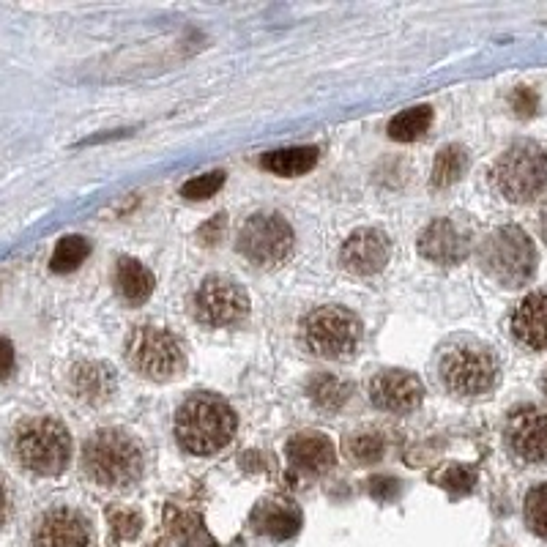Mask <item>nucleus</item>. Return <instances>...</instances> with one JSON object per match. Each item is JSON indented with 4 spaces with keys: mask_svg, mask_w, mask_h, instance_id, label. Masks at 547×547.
<instances>
[{
    "mask_svg": "<svg viewBox=\"0 0 547 547\" xmlns=\"http://www.w3.org/2000/svg\"><path fill=\"white\" fill-rule=\"evenodd\" d=\"M236 430V411L217 394H195L176 413V438L189 455H217L233 441Z\"/></svg>",
    "mask_w": 547,
    "mask_h": 547,
    "instance_id": "obj_1",
    "label": "nucleus"
},
{
    "mask_svg": "<svg viewBox=\"0 0 547 547\" xmlns=\"http://www.w3.org/2000/svg\"><path fill=\"white\" fill-rule=\"evenodd\" d=\"M83 468L96 485L124 490L135 485L143 474V449L126 430L104 427L88 438Z\"/></svg>",
    "mask_w": 547,
    "mask_h": 547,
    "instance_id": "obj_2",
    "label": "nucleus"
},
{
    "mask_svg": "<svg viewBox=\"0 0 547 547\" xmlns=\"http://www.w3.org/2000/svg\"><path fill=\"white\" fill-rule=\"evenodd\" d=\"M438 378L455 397H482L498 383V362L479 342H452L438 359Z\"/></svg>",
    "mask_w": 547,
    "mask_h": 547,
    "instance_id": "obj_3",
    "label": "nucleus"
},
{
    "mask_svg": "<svg viewBox=\"0 0 547 547\" xmlns=\"http://www.w3.org/2000/svg\"><path fill=\"white\" fill-rule=\"evenodd\" d=\"M14 455L22 468H28L33 474L55 476L69 465L72 438L58 419H50V416L28 419L14 435Z\"/></svg>",
    "mask_w": 547,
    "mask_h": 547,
    "instance_id": "obj_4",
    "label": "nucleus"
},
{
    "mask_svg": "<svg viewBox=\"0 0 547 547\" xmlns=\"http://www.w3.org/2000/svg\"><path fill=\"white\" fill-rule=\"evenodd\" d=\"M479 263L496 282L506 288H520L537 271V249L523 230L504 225L482 241Z\"/></svg>",
    "mask_w": 547,
    "mask_h": 547,
    "instance_id": "obj_5",
    "label": "nucleus"
},
{
    "mask_svg": "<svg viewBox=\"0 0 547 547\" xmlns=\"http://www.w3.org/2000/svg\"><path fill=\"white\" fill-rule=\"evenodd\" d=\"M493 181L498 192L512 203H526L545 192L547 186V154L534 140H517L498 156L493 167Z\"/></svg>",
    "mask_w": 547,
    "mask_h": 547,
    "instance_id": "obj_6",
    "label": "nucleus"
},
{
    "mask_svg": "<svg viewBox=\"0 0 547 547\" xmlns=\"http://www.w3.org/2000/svg\"><path fill=\"white\" fill-rule=\"evenodd\" d=\"M126 362L148 381H170L184 370V348L170 329L135 326L126 337Z\"/></svg>",
    "mask_w": 547,
    "mask_h": 547,
    "instance_id": "obj_7",
    "label": "nucleus"
},
{
    "mask_svg": "<svg viewBox=\"0 0 547 547\" xmlns=\"http://www.w3.org/2000/svg\"><path fill=\"white\" fill-rule=\"evenodd\" d=\"M304 342L320 359H348L362 342V323L345 307H318L304 318Z\"/></svg>",
    "mask_w": 547,
    "mask_h": 547,
    "instance_id": "obj_8",
    "label": "nucleus"
},
{
    "mask_svg": "<svg viewBox=\"0 0 547 547\" xmlns=\"http://www.w3.org/2000/svg\"><path fill=\"white\" fill-rule=\"evenodd\" d=\"M238 252L260 269L285 263L293 249V228L279 214H255L238 233Z\"/></svg>",
    "mask_w": 547,
    "mask_h": 547,
    "instance_id": "obj_9",
    "label": "nucleus"
},
{
    "mask_svg": "<svg viewBox=\"0 0 547 547\" xmlns=\"http://www.w3.org/2000/svg\"><path fill=\"white\" fill-rule=\"evenodd\" d=\"M195 318L214 329L238 326L249 315L247 290L230 277H208L192 299Z\"/></svg>",
    "mask_w": 547,
    "mask_h": 547,
    "instance_id": "obj_10",
    "label": "nucleus"
},
{
    "mask_svg": "<svg viewBox=\"0 0 547 547\" xmlns=\"http://www.w3.org/2000/svg\"><path fill=\"white\" fill-rule=\"evenodd\" d=\"M33 547H93L91 523L69 506L50 509L33 528Z\"/></svg>",
    "mask_w": 547,
    "mask_h": 547,
    "instance_id": "obj_11",
    "label": "nucleus"
},
{
    "mask_svg": "<svg viewBox=\"0 0 547 547\" xmlns=\"http://www.w3.org/2000/svg\"><path fill=\"white\" fill-rule=\"evenodd\" d=\"M370 400L375 408L389 413H411L422 405L424 386L422 381L405 370H383L370 378Z\"/></svg>",
    "mask_w": 547,
    "mask_h": 547,
    "instance_id": "obj_12",
    "label": "nucleus"
},
{
    "mask_svg": "<svg viewBox=\"0 0 547 547\" xmlns=\"http://www.w3.org/2000/svg\"><path fill=\"white\" fill-rule=\"evenodd\" d=\"M389 258H392V241L383 230L375 228H362L351 233L340 252L342 266L359 277H372V274L383 271Z\"/></svg>",
    "mask_w": 547,
    "mask_h": 547,
    "instance_id": "obj_13",
    "label": "nucleus"
},
{
    "mask_svg": "<svg viewBox=\"0 0 547 547\" xmlns=\"http://www.w3.org/2000/svg\"><path fill=\"white\" fill-rule=\"evenodd\" d=\"M506 444L526 463H547V413L517 408L506 422Z\"/></svg>",
    "mask_w": 547,
    "mask_h": 547,
    "instance_id": "obj_14",
    "label": "nucleus"
},
{
    "mask_svg": "<svg viewBox=\"0 0 547 547\" xmlns=\"http://www.w3.org/2000/svg\"><path fill=\"white\" fill-rule=\"evenodd\" d=\"M419 252L438 266H457L468 255V238L452 219H433L419 236Z\"/></svg>",
    "mask_w": 547,
    "mask_h": 547,
    "instance_id": "obj_15",
    "label": "nucleus"
},
{
    "mask_svg": "<svg viewBox=\"0 0 547 547\" xmlns=\"http://www.w3.org/2000/svg\"><path fill=\"white\" fill-rule=\"evenodd\" d=\"M512 334L531 351H547V293H531L512 315Z\"/></svg>",
    "mask_w": 547,
    "mask_h": 547,
    "instance_id": "obj_16",
    "label": "nucleus"
},
{
    "mask_svg": "<svg viewBox=\"0 0 547 547\" xmlns=\"http://www.w3.org/2000/svg\"><path fill=\"white\" fill-rule=\"evenodd\" d=\"M288 457L299 471L326 474L337 460V452L323 433H299L288 441Z\"/></svg>",
    "mask_w": 547,
    "mask_h": 547,
    "instance_id": "obj_17",
    "label": "nucleus"
},
{
    "mask_svg": "<svg viewBox=\"0 0 547 547\" xmlns=\"http://www.w3.org/2000/svg\"><path fill=\"white\" fill-rule=\"evenodd\" d=\"M72 389L83 403L102 405L115 394V375L102 362H80L72 370Z\"/></svg>",
    "mask_w": 547,
    "mask_h": 547,
    "instance_id": "obj_18",
    "label": "nucleus"
},
{
    "mask_svg": "<svg viewBox=\"0 0 547 547\" xmlns=\"http://www.w3.org/2000/svg\"><path fill=\"white\" fill-rule=\"evenodd\" d=\"M252 523L260 534L285 542V539L296 537V531L301 528V515L296 506L285 504V501H266L255 509Z\"/></svg>",
    "mask_w": 547,
    "mask_h": 547,
    "instance_id": "obj_19",
    "label": "nucleus"
},
{
    "mask_svg": "<svg viewBox=\"0 0 547 547\" xmlns=\"http://www.w3.org/2000/svg\"><path fill=\"white\" fill-rule=\"evenodd\" d=\"M154 274L135 258H121L115 266V288L129 304H143L154 293Z\"/></svg>",
    "mask_w": 547,
    "mask_h": 547,
    "instance_id": "obj_20",
    "label": "nucleus"
},
{
    "mask_svg": "<svg viewBox=\"0 0 547 547\" xmlns=\"http://www.w3.org/2000/svg\"><path fill=\"white\" fill-rule=\"evenodd\" d=\"M260 165L271 170L274 176L282 178H296L310 173L312 167L318 165V148H310V145H299V148H279V151H271V154L263 156Z\"/></svg>",
    "mask_w": 547,
    "mask_h": 547,
    "instance_id": "obj_21",
    "label": "nucleus"
},
{
    "mask_svg": "<svg viewBox=\"0 0 547 547\" xmlns=\"http://www.w3.org/2000/svg\"><path fill=\"white\" fill-rule=\"evenodd\" d=\"M433 126V107H411V110H403L400 115H394L389 121V137L392 140H400V143H413L430 132Z\"/></svg>",
    "mask_w": 547,
    "mask_h": 547,
    "instance_id": "obj_22",
    "label": "nucleus"
},
{
    "mask_svg": "<svg viewBox=\"0 0 547 547\" xmlns=\"http://www.w3.org/2000/svg\"><path fill=\"white\" fill-rule=\"evenodd\" d=\"M465 167H468V151L463 145H444L433 162V186L435 189H446V186L457 184L463 178Z\"/></svg>",
    "mask_w": 547,
    "mask_h": 547,
    "instance_id": "obj_23",
    "label": "nucleus"
},
{
    "mask_svg": "<svg viewBox=\"0 0 547 547\" xmlns=\"http://www.w3.org/2000/svg\"><path fill=\"white\" fill-rule=\"evenodd\" d=\"M88 255H91V244H88V238L66 236L58 241V247H55V252H52L50 269L55 271V274H69V271L80 269Z\"/></svg>",
    "mask_w": 547,
    "mask_h": 547,
    "instance_id": "obj_24",
    "label": "nucleus"
},
{
    "mask_svg": "<svg viewBox=\"0 0 547 547\" xmlns=\"http://www.w3.org/2000/svg\"><path fill=\"white\" fill-rule=\"evenodd\" d=\"M310 397L323 411H337L351 397V386L334 375H318L310 381Z\"/></svg>",
    "mask_w": 547,
    "mask_h": 547,
    "instance_id": "obj_25",
    "label": "nucleus"
},
{
    "mask_svg": "<svg viewBox=\"0 0 547 547\" xmlns=\"http://www.w3.org/2000/svg\"><path fill=\"white\" fill-rule=\"evenodd\" d=\"M345 452L351 457L353 463L370 465L375 460H381L383 452H386V438L381 433H359L351 435L345 441Z\"/></svg>",
    "mask_w": 547,
    "mask_h": 547,
    "instance_id": "obj_26",
    "label": "nucleus"
},
{
    "mask_svg": "<svg viewBox=\"0 0 547 547\" xmlns=\"http://www.w3.org/2000/svg\"><path fill=\"white\" fill-rule=\"evenodd\" d=\"M526 523L537 537L547 539V482L526 496Z\"/></svg>",
    "mask_w": 547,
    "mask_h": 547,
    "instance_id": "obj_27",
    "label": "nucleus"
},
{
    "mask_svg": "<svg viewBox=\"0 0 547 547\" xmlns=\"http://www.w3.org/2000/svg\"><path fill=\"white\" fill-rule=\"evenodd\" d=\"M225 184V170H214V173H206V176H197L192 181H186L181 186V195L186 200H208V197H214Z\"/></svg>",
    "mask_w": 547,
    "mask_h": 547,
    "instance_id": "obj_28",
    "label": "nucleus"
},
{
    "mask_svg": "<svg viewBox=\"0 0 547 547\" xmlns=\"http://www.w3.org/2000/svg\"><path fill=\"white\" fill-rule=\"evenodd\" d=\"M438 485L446 487L449 493H455V496H463V493H471L476 485V471L474 468H468V465H452V468H446L444 474L438 476Z\"/></svg>",
    "mask_w": 547,
    "mask_h": 547,
    "instance_id": "obj_29",
    "label": "nucleus"
},
{
    "mask_svg": "<svg viewBox=\"0 0 547 547\" xmlns=\"http://www.w3.org/2000/svg\"><path fill=\"white\" fill-rule=\"evenodd\" d=\"M110 523H113V534L118 539H132L140 534V526H143V517L137 512H129V509H115L110 512Z\"/></svg>",
    "mask_w": 547,
    "mask_h": 547,
    "instance_id": "obj_30",
    "label": "nucleus"
},
{
    "mask_svg": "<svg viewBox=\"0 0 547 547\" xmlns=\"http://www.w3.org/2000/svg\"><path fill=\"white\" fill-rule=\"evenodd\" d=\"M537 93L531 91V88H517L512 93V107H515V113L520 118H531V115L537 113Z\"/></svg>",
    "mask_w": 547,
    "mask_h": 547,
    "instance_id": "obj_31",
    "label": "nucleus"
},
{
    "mask_svg": "<svg viewBox=\"0 0 547 547\" xmlns=\"http://www.w3.org/2000/svg\"><path fill=\"white\" fill-rule=\"evenodd\" d=\"M400 493V485L392 476H372L370 479V496L378 501H392Z\"/></svg>",
    "mask_w": 547,
    "mask_h": 547,
    "instance_id": "obj_32",
    "label": "nucleus"
},
{
    "mask_svg": "<svg viewBox=\"0 0 547 547\" xmlns=\"http://www.w3.org/2000/svg\"><path fill=\"white\" fill-rule=\"evenodd\" d=\"M11 370H14V345L6 337H0V381L9 378Z\"/></svg>",
    "mask_w": 547,
    "mask_h": 547,
    "instance_id": "obj_33",
    "label": "nucleus"
},
{
    "mask_svg": "<svg viewBox=\"0 0 547 547\" xmlns=\"http://www.w3.org/2000/svg\"><path fill=\"white\" fill-rule=\"evenodd\" d=\"M225 219H228L225 214H217V217L208 222L206 228H200V238H203L206 244H217L219 236H222V228H225Z\"/></svg>",
    "mask_w": 547,
    "mask_h": 547,
    "instance_id": "obj_34",
    "label": "nucleus"
},
{
    "mask_svg": "<svg viewBox=\"0 0 547 547\" xmlns=\"http://www.w3.org/2000/svg\"><path fill=\"white\" fill-rule=\"evenodd\" d=\"M6 512H9V501H6V490L0 485V523L6 520Z\"/></svg>",
    "mask_w": 547,
    "mask_h": 547,
    "instance_id": "obj_35",
    "label": "nucleus"
},
{
    "mask_svg": "<svg viewBox=\"0 0 547 547\" xmlns=\"http://www.w3.org/2000/svg\"><path fill=\"white\" fill-rule=\"evenodd\" d=\"M539 230H542V236L547 241V203L542 206V214H539Z\"/></svg>",
    "mask_w": 547,
    "mask_h": 547,
    "instance_id": "obj_36",
    "label": "nucleus"
},
{
    "mask_svg": "<svg viewBox=\"0 0 547 547\" xmlns=\"http://www.w3.org/2000/svg\"><path fill=\"white\" fill-rule=\"evenodd\" d=\"M542 392H545V397H547V372H545V378H542Z\"/></svg>",
    "mask_w": 547,
    "mask_h": 547,
    "instance_id": "obj_37",
    "label": "nucleus"
}]
</instances>
